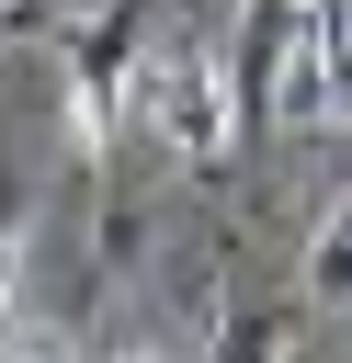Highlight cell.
I'll use <instances>...</instances> for the list:
<instances>
[{
    "instance_id": "6da1fadb",
    "label": "cell",
    "mask_w": 352,
    "mask_h": 363,
    "mask_svg": "<svg viewBox=\"0 0 352 363\" xmlns=\"http://www.w3.org/2000/svg\"><path fill=\"white\" fill-rule=\"evenodd\" d=\"M136 113H148V136L182 159V170H204L227 136H238V57H216L204 34H182V45H159L148 57V79H136Z\"/></svg>"
},
{
    "instance_id": "7a4b0ae2",
    "label": "cell",
    "mask_w": 352,
    "mask_h": 363,
    "mask_svg": "<svg viewBox=\"0 0 352 363\" xmlns=\"http://www.w3.org/2000/svg\"><path fill=\"white\" fill-rule=\"evenodd\" d=\"M136 79H148V57H136V0L68 23V136H79V159L114 147V113H136Z\"/></svg>"
},
{
    "instance_id": "3957f363",
    "label": "cell",
    "mask_w": 352,
    "mask_h": 363,
    "mask_svg": "<svg viewBox=\"0 0 352 363\" xmlns=\"http://www.w3.org/2000/svg\"><path fill=\"white\" fill-rule=\"evenodd\" d=\"M307 295L318 306H352V193L318 216V238H307Z\"/></svg>"
},
{
    "instance_id": "277c9868",
    "label": "cell",
    "mask_w": 352,
    "mask_h": 363,
    "mask_svg": "<svg viewBox=\"0 0 352 363\" xmlns=\"http://www.w3.org/2000/svg\"><path fill=\"white\" fill-rule=\"evenodd\" d=\"M284 340H295V318H284V306H250V318L216 340V363H284Z\"/></svg>"
},
{
    "instance_id": "5b68a950",
    "label": "cell",
    "mask_w": 352,
    "mask_h": 363,
    "mask_svg": "<svg viewBox=\"0 0 352 363\" xmlns=\"http://www.w3.org/2000/svg\"><path fill=\"white\" fill-rule=\"evenodd\" d=\"M329 125H352V45H341V68H329Z\"/></svg>"
},
{
    "instance_id": "8992f818",
    "label": "cell",
    "mask_w": 352,
    "mask_h": 363,
    "mask_svg": "<svg viewBox=\"0 0 352 363\" xmlns=\"http://www.w3.org/2000/svg\"><path fill=\"white\" fill-rule=\"evenodd\" d=\"M11 363H68V352L57 340H11Z\"/></svg>"
},
{
    "instance_id": "52a82bcc",
    "label": "cell",
    "mask_w": 352,
    "mask_h": 363,
    "mask_svg": "<svg viewBox=\"0 0 352 363\" xmlns=\"http://www.w3.org/2000/svg\"><path fill=\"white\" fill-rule=\"evenodd\" d=\"M114 363H170V352H114Z\"/></svg>"
}]
</instances>
